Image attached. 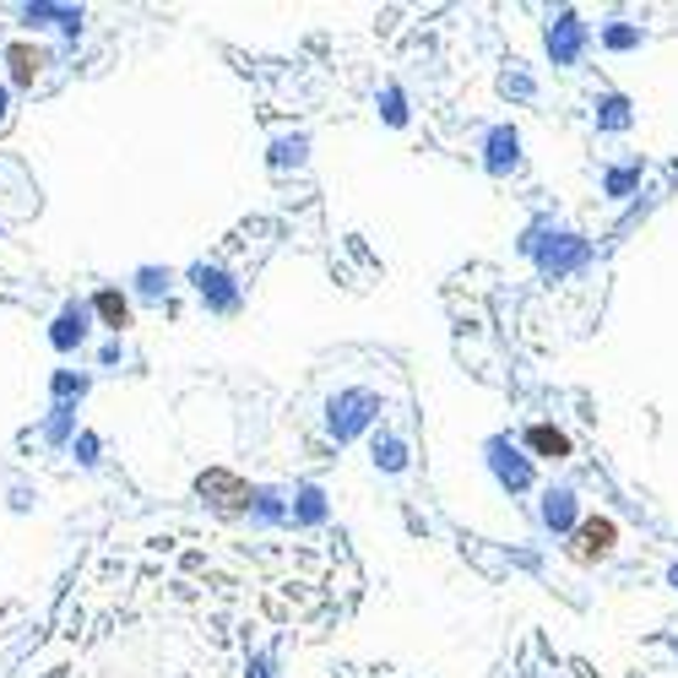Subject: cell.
I'll list each match as a JSON object with an SVG mask.
<instances>
[{
    "label": "cell",
    "instance_id": "6da1fadb",
    "mask_svg": "<svg viewBox=\"0 0 678 678\" xmlns=\"http://www.w3.org/2000/svg\"><path fill=\"white\" fill-rule=\"evenodd\" d=\"M613 538H619V527H613V522H586V527H581V538H575V548H570V553H575L581 564H592V559H603V553L613 548Z\"/></svg>",
    "mask_w": 678,
    "mask_h": 678
},
{
    "label": "cell",
    "instance_id": "7a4b0ae2",
    "mask_svg": "<svg viewBox=\"0 0 678 678\" xmlns=\"http://www.w3.org/2000/svg\"><path fill=\"white\" fill-rule=\"evenodd\" d=\"M201 494H218V505H229V511H234V505H245V494H250V489H245L234 472H207V478H201Z\"/></svg>",
    "mask_w": 678,
    "mask_h": 678
},
{
    "label": "cell",
    "instance_id": "3957f363",
    "mask_svg": "<svg viewBox=\"0 0 678 678\" xmlns=\"http://www.w3.org/2000/svg\"><path fill=\"white\" fill-rule=\"evenodd\" d=\"M527 445H533L538 456H548V461H564V456H570V434H559V429H548V423H533V429H527Z\"/></svg>",
    "mask_w": 678,
    "mask_h": 678
},
{
    "label": "cell",
    "instance_id": "277c9868",
    "mask_svg": "<svg viewBox=\"0 0 678 678\" xmlns=\"http://www.w3.org/2000/svg\"><path fill=\"white\" fill-rule=\"evenodd\" d=\"M98 309H104V315H109L115 326H126V299H115V293H104V299H98Z\"/></svg>",
    "mask_w": 678,
    "mask_h": 678
}]
</instances>
